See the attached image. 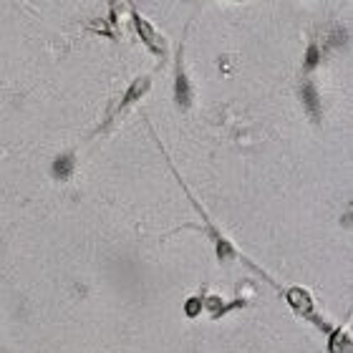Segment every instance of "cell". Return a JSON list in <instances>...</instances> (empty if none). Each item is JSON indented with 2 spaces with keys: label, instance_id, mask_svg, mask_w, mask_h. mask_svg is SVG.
Masks as SVG:
<instances>
[{
  "label": "cell",
  "instance_id": "6da1fadb",
  "mask_svg": "<svg viewBox=\"0 0 353 353\" xmlns=\"http://www.w3.org/2000/svg\"><path fill=\"white\" fill-rule=\"evenodd\" d=\"M134 20H136V26H139V31L144 33V41H146V43L152 45L154 51H159V53H162V51H164V45H162V41H159V38L154 36V31H152V26H149V23H144L141 18H134Z\"/></svg>",
  "mask_w": 353,
  "mask_h": 353
},
{
  "label": "cell",
  "instance_id": "7a4b0ae2",
  "mask_svg": "<svg viewBox=\"0 0 353 353\" xmlns=\"http://www.w3.org/2000/svg\"><path fill=\"white\" fill-rule=\"evenodd\" d=\"M306 104H308V109H310V114L313 116H318V104H315V93H313V88H306Z\"/></svg>",
  "mask_w": 353,
  "mask_h": 353
},
{
  "label": "cell",
  "instance_id": "3957f363",
  "mask_svg": "<svg viewBox=\"0 0 353 353\" xmlns=\"http://www.w3.org/2000/svg\"><path fill=\"white\" fill-rule=\"evenodd\" d=\"M56 172L61 176H68V172H71V159L66 157V159H61V162H56Z\"/></svg>",
  "mask_w": 353,
  "mask_h": 353
}]
</instances>
